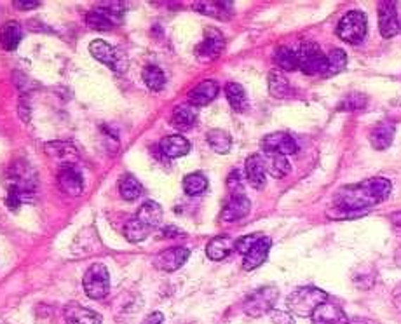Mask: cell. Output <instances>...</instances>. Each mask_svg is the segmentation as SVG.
Masks as SVG:
<instances>
[{"label":"cell","mask_w":401,"mask_h":324,"mask_svg":"<svg viewBox=\"0 0 401 324\" xmlns=\"http://www.w3.org/2000/svg\"><path fill=\"white\" fill-rule=\"evenodd\" d=\"M244 174H246V180L250 181V185L253 188H264L265 185V176H267V171H265V164L262 155L253 154L246 159L244 162Z\"/></svg>","instance_id":"obj_17"},{"label":"cell","mask_w":401,"mask_h":324,"mask_svg":"<svg viewBox=\"0 0 401 324\" xmlns=\"http://www.w3.org/2000/svg\"><path fill=\"white\" fill-rule=\"evenodd\" d=\"M267 84L271 96L278 98V100H283L291 94V84L286 79V75L281 74V72H271L267 77Z\"/></svg>","instance_id":"obj_29"},{"label":"cell","mask_w":401,"mask_h":324,"mask_svg":"<svg viewBox=\"0 0 401 324\" xmlns=\"http://www.w3.org/2000/svg\"><path fill=\"white\" fill-rule=\"evenodd\" d=\"M206 141L217 154H229L232 147V138L227 131L224 129H211L208 131Z\"/></svg>","instance_id":"obj_30"},{"label":"cell","mask_w":401,"mask_h":324,"mask_svg":"<svg viewBox=\"0 0 401 324\" xmlns=\"http://www.w3.org/2000/svg\"><path fill=\"white\" fill-rule=\"evenodd\" d=\"M262 159H264L265 171H267L272 178H278L279 180V178H284L290 173L291 166L290 162H288L286 155L276 154V152H264Z\"/></svg>","instance_id":"obj_25"},{"label":"cell","mask_w":401,"mask_h":324,"mask_svg":"<svg viewBox=\"0 0 401 324\" xmlns=\"http://www.w3.org/2000/svg\"><path fill=\"white\" fill-rule=\"evenodd\" d=\"M251 209L250 199L244 194L232 195L229 199V202L225 204L224 209H222V220L224 221H238L241 218L246 216Z\"/></svg>","instance_id":"obj_19"},{"label":"cell","mask_w":401,"mask_h":324,"mask_svg":"<svg viewBox=\"0 0 401 324\" xmlns=\"http://www.w3.org/2000/svg\"><path fill=\"white\" fill-rule=\"evenodd\" d=\"M136 218L144 225H147L148 228L159 227L160 221H163V207L158 202L147 201L140 206V209L136 211Z\"/></svg>","instance_id":"obj_27"},{"label":"cell","mask_w":401,"mask_h":324,"mask_svg":"<svg viewBox=\"0 0 401 324\" xmlns=\"http://www.w3.org/2000/svg\"><path fill=\"white\" fill-rule=\"evenodd\" d=\"M218 84L215 81H203L199 82L194 89L189 93V103L192 107H204V105H210L215 98L218 96Z\"/></svg>","instance_id":"obj_18"},{"label":"cell","mask_w":401,"mask_h":324,"mask_svg":"<svg viewBox=\"0 0 401 324\" xmlns=\"http://www.w3.org/2000/svg\"><path fill=\"white\" fill-rule=\"evenodd\" d=\"M191 257V251L184 246H173L167 250L160 251L158 257L154 258L155 268L163 272H174L185 264Z\"/></svg>","instance_id":"obj_11"},{"label":"cell","mask_w":401,"mask_h":324,"mask_svg":"<svg viewBox=\"0 0 401 324\" xmlns=\"http://www.w3.org/2000/svg\"><path fill=\"white\" fill-rule=\"evenodd\" d=\"M224 47V35H222L217 28H208V30L204 32L203 42L196 47V56H198L200 61H213L220 56Z\"/></svg>","instance_id":"obj_10"},{"label":"cell","mask_w":401,"mask_h":324,"mask_svg":"<svg viewBox=\"0 0 401 324\" xmlns=\"http://www.w3.org/2000/svg\"><path fill=\"white\" fill-rule=\"evenodd\" d=\"M349 324H381L377 323L375 319H370V318H351L349 319Z\"/></svg>","instance_id":"obj_47"},{"label":"cell","mask_w":401,"mask_h":324,"mask_svg":"<svg viewBox=\"0 0 401 324\" xmlns=\"http://www.w3.org/2000/svg\"><path fill=\"white\" fill-rule=\"evenodd\" d=\"M86 23L87 27L93 28V30H110L112 28V25L108 23L107 18L98 13L96 9L89 11V13L86 14Z\"/></svg>","instance_id":"obj_39"},{"label":"cell","mask_w":401,"mask_h":324,"mask_svg":"<svg viewBox=\"0 0 401 324\" xmlns=\"http://www.w3.org/2000/svg\"><path fill=\"white\" fill-rule=\"evenodd\" d=\"M297 53L298 68L307 75H326V56L316 44H302Z\"/></svg>","instance_id":"obj_7"},{"label":"cell","mask_w":401,"mask_h":324,"mask_svg":"<svg viewBox=\"0 0 401 324\" xmlns=\"http://www.w3.org/2000/svg\"><path fill=\"white\" fill-rule=\"evenodd\" d=\"M396 134V124L389 119L381 121L377 126L371 129L370 133V143L375 150H386V148L391 147L393 140H395Z\"/></svg>","instance_id":"obj_15"},{"label":"cell","mask_w":401,"mask_h":324,"mask_svg":"<svg viewBox=\"0 0 401 324\" xmlns=\"http://www.w3.org/2000/svg\"><path fill=\"white\" fill-rule=\"evenodd\" d=\"M96 11L107 18L108 23H110L112 27H115V25L122 23V16L124 11H126V6H124V2H100Z\"/></svg>","instance_id":"obj_33"},{"label":"cell","mask_w":401,"mask_h":324,"mask_svg":"<svg viewBox=\"0 0 401 324\" xmlns=\"http://www.w3.org/2000/svg\"><path fill=\"white\" fill-rule=\"evenodd\" d=\"M271 319L274 324H295L293 314H290L286 311H272Z\"/></svg>","instance_id":"obj_43"},{"label":"cell","mask_w":401,"mask_h":324,"mask_svg":"<svg viewBox=\"0 0 401 324\" xmlns=\"http://www.w3.org/2000/svg\"><path fill=\"white\" fill-rule=\"evenodd\" d=\"M141 77H144V82L147 84L148 89L152 91H160L164 87V84H166V75H164V72L160 70L159 67H155V65L145 67Z\"/></svg>","instance_id":"obj_37"},{"label":"cell","mask_w":401,"mask_h":324,"mask_svg":"<svg viewBox=\"0 0 401 324\" xmlns=\"http://www.w3.org/2000/svg\"><path fill=\"white\" fill-rule=\"evenodd\" d=\"M21 39H23V32H21L20 23L16 21H7L2 28H0V46L6 51H14L20 46Z\"/></svg>","instance_id":"obj_28"},{"label":"cell","mask_w":401,"mask_h":324,"mask_svg":"<svg viewBox=\"0 0 401 324\" xmlns=\"http://www.w3.org/2000/svg\"><path fill=\"white\" fill-rule=\"evenodd\" d=\"M348 65V54L342 49H331L326 56V77L340 74Z\"/></svg>","instance_id":"obj_38"},{"label":"cell","mask_w":401,"mask_h":324,"mask_svg":"<svg viewBox=\"0 0 401 324\" xmlns=\"http://www.w3.org/2000/svg\"><path fill=\"white\" fill-rule=\"evenodd\" d=\"M264 238V235L260 234V232H255V234H248V235H243V238L238 239V241L234 242V250L238 251L241 254H246L248 251L251 250V247L255 246L260 239Z\"/></svg>","instance_id":"obj_40"},{"label":"cell","mask_w":401,"mask_h":324,"mask_svg":"<svg viewBox=\"0 0 401 324\" xmlns=\"http://www.w3.org/2000/svg\"><path fill=\"white\" fill-rule=\"evenodd\" d=\"M234 2H215V0H199V2H194V11L198 13L204 14V16H210V18H217V20H229L232 16V11H234Z\"/></svg>","instance_id":"obj_21"},{"label":"cell","mask_w":401,"mask_h":324,"mask_svg":"<svg viewBox=\"0 0 401 324\" xmlns=\"http://www.w3.org/2000/svg\"><path fill=\"white\" fill-rule=\"evenodd\" d=\"M311 318L312 324H349V318L344 309L335 302H330V298L312 312Z\"/></svg>","instance_id":"obj_13"},{"label":"cell","mask_w":401,"mask_h":324,"mask_svg":"<svg viewBox=\"0 0 401 324\" xmlns=\"http://www.w3.org/2000/svg\"><path fill=\"white\" fill-rule=\"evenodd\" d=\"M234 251V241L229 235H218V238L211 239L206 246V254L210 260L220 261L227 258L229 254Z\"/></svg>","instance_id":"obj_26"},{"label":"cell","mask_w":401,"mask_h":324,"mask_svg":"<svg viewBox=\"0 0 401 324\" xmlns=\"http://www.w3.org/2000/svg\"><path fill=\"white\" fill-rule=\"evenodd\" d=\"M227 187L229 190L232 192V195L243 194V178H241V173L238 169H234L231 174H229Z\"/></svg>","instance_id":"obj_42"},{"label":"cell","mask_w":401,"mask_h":324,"mask_svg":"<svg viewBox=\"0 0 401 324\" xmlns=\"http://www.w3.org/2000/svg\"><path fill=\"white\" fill-rule=\"evenodd\" d=\"M328 300V294L316 286L297 287L290 297L286 298L288 312L297 318H311L312 312L319 307L323 302Z\"/></svg>","instance_id":"obj_3"},{"label":"cell","mask_w":401,"mask_h":324,"mask_svg":"<svg viewBox=\"0 0 401 324\" xmlns=\"http://www.w3.org/2000/svg\"><path fill=\"white\" fill-rule=\"evenodd\" d=\"M65 321L67 324H101V316L79 304H70L65 307Z\"/></svg>","instance_id":"obj_22"},{"label":"cell","mask_w":401,"mask_h":324,"mask_svg":"<svg viewBox=\"0 0 401 324\" xmlns=\"http://www.w3.org/2000/svg\"><path fill=\"white\" fill-rule=\"evenodd\" d=\"M367 16L361 11H349L344 14L340 21L337 25V37L340 41L352 44V46H358L364 41L367 37Z\"/></svg>","instance_id":"obj_4"},{"label":"cell","mask_w":401,"mask_h":324,"mask_svg":"<svg viewBox=\"0 0 401 324\" xmlns=\"http://www.w3.org/2000/svg\"><path fill=\"white\" fill-rule=\"evenodd\" d=\"M272 241L269 238H262L260 241L255 244L246 254H244L243 260V268L244 271H255V268L260 267L265 260H267V254L271 251Z\"/></svg>","instance_id":"obj_20"},{"label":"cell","mask_w":401,"mask_h":324,"mask_svg":"<svg viewBox=\"0 0 401 324\" xmlns=\"http://www.w3.org/2000/svg\"><path fill=\"white\" fill-rule=\"evenodd\" d=\"M151 231L152 228H148L147 225H144L136 216H134L131 218V220L126 223V227H124V235H126V239L129 242H141L148 238Z\"/></svg>","instance_id":"obj_34"},{"label":"cell","mask_w":401,"mask_h":324,"mask_svg":"<svg viewBox=\"0 0 401 324\" xmlns=\"http://www.w3.org/2000/svg\"><path fill=\"white\" fill-rule=\"evenodd\" d=\"M119 192L120 195H122V199H126V201H136L141 195V192H144V187H141V183L133 174L126 173L122 174L119 180Z\"/></svg>","instance_id":"obj_31"},{"label":"cell","mask_w":401,"mask_h":324,"mask_svg":"<svg viewBox=\"0 0 401 324\" xmlns=\"http://www.w3.org/2000/svg\"><path fill=\"white\" fill-rule=\"evenodd\" d=\"M364 107H367V96L359 93L349 94L344 100V103H342V108H345V110H361Z\"/></svg>","instance_id":"obj_41"},{"label":"cell","mask_w":401,"mask_h":324,"mask_svg":"<svg viewBox=\"0 0 401 324\" xmlns=\"http://www.w3.org/2000/svg\"><path fill=\"white\" fill-rule=\"evenodd\" d=\"M198 121V112L191 103H184L174 107L173 115H171V124L178 131H189Z\"/></svg>","instance_id":"obj_24"},{"label":"cell","mask_w":401,"mask_h":324,"mask_svg":"<svg viewBox=\"0 0 401 324\" xmlns=\"http://www.w3.org/2000/svg\"><path fill=\"white\" fill-rule=\"evenodd\" d=\"M44 148H46V154L49 157L56 159L63 166H68V164H72V161H77L79 157L77 148L72 143H67V141H49Z\"/></svg>","instance_id":"obj_23"},{"label":"cell","mask_w":401,"mask_h":324,"mask_svg":"<svg viewBox=\"0 0 401 324\" xmlns=\"http://www.w3.org/2000/svg\"><path fill=\"white\" fill-rule=\"evenodd\" d=\"M391 181L381 176L342 187L333 195V207L330 209L328 216L338 218V220L363 216L368 207L384 202L391 195Z\"/></svg>","instance_id":"obj_1"},{"label":"cell","mask_w":401,"mask_h":324,"mask_svg":"<svg viewBox=\"0 0 401 324\" xmlns=\"http://www.w3.org/2000/svg\"><path fill=\"white\" fill-rule=\"evenodd\" d=\"M89 53L94 60L110 67L112 70H115L117 74H122V72L126 70L127 60L122 56V53H120L119 49H115L114 46H110L108 42L101 41V39H96V41L91 42Z\"/></svg>","instance_id":"obj_8"},{"label":"cell","mask_w":401,"mask_h":324,"mask_svg":"<svg viewBox=\"0 0 401 324\" xmlns=\"http://www.w3.org/2000/svg\"><path fill=\"white\" fill-rule=\"evenodd\" d=\"M160 152H163L164 157L167 159H180L191 152V143H189L187 138H184L182 134H171L160 140L159 143Z\"/></svg>","instance_id":"obj_16"},{"label":"cell","mask_w":401,"mask_h":324,"mask_svg":"<svg viewBox=\"0 0 401 324\" xmlns=\"http://www.w3.org/2000/svg\"><path fill=\"white\" fill-rule=\"evenodd\" d=\"M14 7L20 11H32V9H37L40 6L39 0H14Z\"/></svg>","instance_id":"obj_44"},{"label":"cell","mask_w":401,"mask_h":324,"mask_svg":"<svg viewBox=\"0 0 401 324\" xmlns=\"http://www.w3.org/2000/svg\"><path fill=\"white\" fill-rule=\"evenodd\" d=\"M225 94H227V100L231 103V107L234 108L236 112H244L248 107V100H246V93H244L243 86L238 82H229L225 86Z\"/></svg>","instance_id":"obj_32"},{"label":"cell","mask_w":401,"mask_h":324,"mask_svg":"<svg viewBox=\"0 0 401 324\" xmlns=\"http://www.w3.org/2000/svg\"><path fill=\"white\" fill-rule=\"evenodd\" d=\"M35 173L23 162L14 164L9 171V181H7V206L11 209H18L20 204L34 199L35 194Z\"/></svg>","instance_id":"obj_2"},{"label":"cell","mask_w":401,"mask_h":324,"mask_svg":"<svg viewBox=\"0 0 401 324\" xmlns=\"http://www.w3.org/2000/svg\"><path fill=\"white\" fill-rule=\"evenodd\" d=\"M378 13V30L384 39H393L395 35L400 34V20H398V7L396 2L386 0V2H378L377 6Z\"/></svg>","instance_id":"obj_9"},{"label":"cell","mask_w":401,"mask_h":324,"mask_svg":"<svg viewBox=\"0 0 401 324\" xmlns=\"http://www.w3.org/2000/svg\"><path fill=\"white\" fill-rule=\"evenodd\" d=\"M164 321V316L160 314V312H152V314H148L147 318L141 321V324H163Z\"/></svg>","instance_id":"obj_45"},{"label":"cell","mask_w":401,"mask_h":324,"mask_svg":"<svg viewBox=\"0 0 401 324\" xmlns=\"http://www.w3.org/2000/svg\"><path fill=\"white\" fill-rule=\"evenodd\" d=\"M279 290L276 286H264L260 290L253 291L244 302V312L251 318H258L267 312L274 311V305L278 302Z\"/></svg>","instance_id":"obj_6"},{"label":"cell","mask_w":401,"mask_h":324,"mask_svg":"<svg viewBox=\"0 0 401 324\" xmlns=\"http://www.w3.org/2000/svg\"><path fill=\"white\" fill-rule=\"evenodd\" d=\"M58 185H60L63 194L77 197L84 190V178L80 171L75 169L72 164H68V166L61 167V171L58 173Z\"/></svg>","instance_id":"obj_14"},{"label":"cell","mask_w":401,"mask_h":324,"mask_svg":"<svg viewBox=\"0 0 401 324\" xmlns=\"http://www.w3.org/2000/svg\"><path fill=\"white\" fill-rule=\"evenodd\" d=\"M84 291L91 300H103L108 297L110 291V274H108L107 267L101 264L91 265L86 271L82 279Z\"/></svg>","instance_id":"obj_5"},{"label":"cell","mask_w":401,"mask_h":324,"mask_svg":"<svg viewBox=\"0 0 401 324\" xmlns=\"http://www.w3.org/2000/svg\"><path fill=\"white\" fill-rule=\"evenodd\" d=\"M393 304H395V307L398 309V312L401 314V283L393 290Z\"/></svg>","instance_id":"obj_46"},{"label":"cell","mask_w":401,"mask_h":324,"mask_svg":"<svg viewBox=\"0 0 401 324\" xmlns=\"http://www.w3.org/2000/svg\"><path fill=\"white\" fill-rule=\"evenodd\" d=\"M262 148H264V152H276V154L281 155H293L298 152V145L295 138L291 134L283 133V131L264 136Z\"/></svg>","instance_id":"obj_12"},{"label":"cell","mask_w":401,"mask_h":324,"mask_svg":"<svg viewBox=\"0 0 401 324\" xmlns=\"http://www.w3.org/2000/svg\"><path fill=\"white\" fill-rule=\"evenodd\" d=\"M274 63L278 65L281 70L284 72H293L298 68V61H297V53L290 47L281 46L276 49L274 53Z\"/></svg>","instance_id":"obj_35"},{"label":"cell","mask_w":401,"mask_h":324,"mask_svg":"<svg viewBox=\"0 0 401 324\" xmlns=\"http://www.w3.org/2000/svg\"><path fill=\"white\" fill-rule=\"evenodd\" d=\"M208 188V178L203 173H191L184 178V192L191 197L204 194Z\"/></svg>","instance_id":"obj_36"},{"label":"cell","mask_w":401,"mask_h":324,"mask_svg":"<svg viewBox=\"0 0 401 324\" xmlns=\"http://www.w3.org/2000/svg\"><path fill=\"white\" fill-rule=\"evenodd\" d=\"M391 223H393V227H396L398 231H401V211L391 214Z\"/></svg>","instance_id":"obj_48"}]
</instances>
